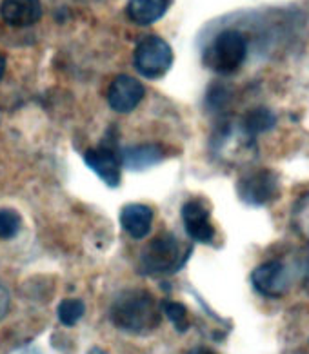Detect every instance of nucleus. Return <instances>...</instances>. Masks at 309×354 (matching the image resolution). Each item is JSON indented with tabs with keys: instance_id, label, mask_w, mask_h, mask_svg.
<instances>
[{
	"instance_id": "obj_1",
	"label": "nucleus",
	"mask_w": 309,
	"mask_h": 354,
	"mask_svg": "<svg viewBox=\"0 0 309 354\" xmlns=\"http://www.w3.org/2000/svg\"><path fill=\"white\" fill-rule=\"evenodd\" d=\"M112 320L118 329L131 335H150L162 322V309L151 292L127 289L113 301Z\"/></svg>"
},
{
	"instance_id": "obj_2",
	"label": "nucleus",
	"mask_w": 309,
	"mask_h": 354,
	"mask_svg": "<svg viewBox=\"0 0 309 354\" xmlns=\"http://www.w3.org/2000/svg\"><path fill=\"white\" fill-rule=\"evenodd\" d=\"M193 248L184 243L173 233L154 236L141 252L139 271L144 277L160 278L180 271L191 257Z\"/></svg>"
},
{
	"instance_id": "obj_3",
	"label": "nucleus",
	"mask_w": 309,
	"mask_h": 354,
	"mask_svg": "<svg viewBox=\"0 0 309 354\" xmlns=\"http://www.w3.org/2000/svg\"><path fill=\"white\" fill-rule=\"evenodd\" d=\"M247 57V39L240 31L226 30L211 40L204 51L206 68L218 75H231L240 69Z\"/></svg>"
},
{
	"instance_id": "obj_4",
	"label": "nucleus",
	"mask_w": 309,
	"mask_h": 354,
	"mask_svg": "<svg viewBox=\"0 0 309 354\" xmlns=\"http://www.w3.org/2000/svg\"><path fill=\"white\" fill-rule=\"evenodd\" d=\"M135 69L145 78H160L173 66V49L162 37L148 35L139 40L133 55Z\"/></svg>"
},
{
	"instance_id": "obj_5",
	"label": "nucleus",
	"mask_w": 309,
	"mask_h": 354,
	"mask_svg": "<svg viewBox=\"0 0 309 354\" xmlns=\"http://www.w3.org/2000/svg\"><path fill=\"white\" fill-rule=\"evenodd\" d=\"M213 147L226 162L244 164L256 153V138L242 127V124H227L218 131Z\"/></svg>"
},
{
	"instance_id": "obj_6",
	"label": "nucleus",
	"mask_w": 309,
	"mask_h": 354,
	"mask_svg": "<svg viewBox=\"0 0 309 354\" xmlns=\"http://www.w3.org/2000/svg\"><path fill=\"white\" fill-rule=\"evenodd\" d=\"M238 196L247 205H266L279 196V176L270 169H256L238 180Z\"/></svg>"
},
{
	"instance_id": "obj_7",
	"label": "nucleus",
	"mask_w": 309,
	"mask_h": 354,
	"mask_svg": "<svg viewBox=\"0 0 309 354\" xmlns=\"http://www.w3.org/2000/svg\"><path fill=\"white\" fill-rule=\"evenodd\" d=\"M87 167H91L98 175V178L107 184L109 187H118L121 185V155L116 151L115 144H109L104 140L98 147L86 151L84 156Z\"/></svg>"
},
{
	"instance_id": "obj_8",
	"label": "nucleus",
	"mask_w": 309,
	"mask_h": 354,
	"mask_svg": "<svg viewBox=\"0 0 309 354\" xmlns=\"http://www.w3.org/2000/svg\"><path fill=\"white\" fill-rule=\"evenodd\" d=\"M253 287L267 298H279L290 291L291 277L288 267L279 260L258 266L251 274Z\"/></svg>"
},
{
	"instance_id": "obj_9",
	"label": "nucleus",
	"mask_w": 309,
	"mask_h": 354,
	"mask_svg": "<svg viewBox=\"0 0 309 354\" xmlns=\"http://www.w3.org/2000/svg\"><path fill=\"white\" fill-rule=\"evenodd\" d=\"M144 97L145 88L142 82L130 75H118L107 89V104L116 113H131Z\"/></svg>"
},
{
	"instance_id": "obj_10",
	"label": "nucleus",
	"mask_w": 309,
	"mask_h": 354,
	"mask_svg": "<svg viewBox=\"0 0 309 354\" xmlns=\"http://www.w3.org/2000/svg\"><path fill=\"white\" fill-rule=\"evenodd\" d=\"M184 229L191 240L198 243H211L215 238V227L211 223L208 205L202 200H188L182 207Z\"/></svg>"
},
{
	"instance_id": "obj_11",
	"label": "nucleus",
	"mask_w": 309,
	"mask_h": 354,
	"mask_svg": "<svg viewBox=\"0 0 309 354\" xmlns=\"http://www.w3.org/2000/svg\"><path fill=\"white\" fill-rule=\"evenodd\" d=\"M40 0H2L0 17L11 28H29L42 19Z\"/></svg>"
},
{
	"instance_id": "obj_12",
	"label": "nucleus",
	"mask_w": 309,
	"mask_h": 354,
	"mask_svg": "<svg viewBox=\"0 0 309 354\" xmlns=\"http://www.w3.org/2000/svg\"><path fill=\"white\" fill-rule=\"evenodd\" d=\"M153 216V209L150 205L127 204L121 211V225L131 238L142 240L150 234Z\"/></svg>"
},
{
	"instance_id": "obj_13",
	"label": "nucleus",
	"mask_w": 309,
	"mask_h": 354,
	"mask_svg": "<svg viewBox=\"0 0 309 354\" xmlns=\"http://www.w3.org/2000/svg\"><path fill=\"white\" fill-rule=\"evenodd\" d=\"M173 0H127L126 15L136 26H151L168 13Z\"/></svg>"
},
{
	"instance_id": "obj_14",
	"label": "nucleus",
	"mask_w": 309,
	"mask_h": 354,
	"mask_svg": "<svg viewBox=\"0 0 309 354\" xmlns=\"http://www.w3.org/2000/svg\"><path fill=\"white\" fill-rule=\"evenodd\" d=\"M164 158V151L157 144H144V146L127 147L122 151L121 160L131 171L150 169L153 165L160 164Z\"/></svg>"
},
{
	"instance_id": "obj_15",
	"label": "nucleus",
	"mask_w": 309,
	"mask_h": 354,
	"mask_svg": "<svg viewBox=\"0 0 309 354\" xmlns=\"http://www.w3.org/2000/svg\"><path fill=\"white\" fill-rule=\"evenodd\" d=\"M240 124L249 135L256 138L261 133H266L270 131L271 127H275L276 118L267 107H253L251 111H247L244 115Z\"/></svg>"
},
{
	"instance_id": "obj_16",
	"label": "nucleus",
	"mask_w": 309,
	"mask_h": 354,
	"mask_svg": "<svg viewBox=\"0 0 309 354\" xmlns=\"http://www.w3.org/2000/svg\"><path fill=\"white\" fill-rule=\"evenodd\" d=\"M291 225L304 242L309 243V193L302 194L291 211Z\"/></svg>"
},
{
	"instance_id": "obj_17",
	"label": "nucleus",
	"mask_w": 309,
	"mask_h": 354,
	"mask_svg": "<svg viewBox=\"0 0 309 354\" xmlns=\"http://www.w3.org/2000/svg\"><path fill=\"white\" fill-rule=\"evenodd\" d=\"M160 309H162V313L168 316L169 322L173 324V327L179 330V333H186V330L189 329L188 309H186L184 304H180V301L164 300L160 301Z\"/></svg>"
},
{
	"instance_id": "obj_18",
	"label": "nucleus",
	"mask_w": 309,
	"mask_h": 354,
	"mask_svg": "<svg viewBox=\"0 0 309 354\" xmlns=\"http://www.w3.org/2000/svg\"><path fill=\"white\" fill-rule=\"evenodd\" d=\"M86 313V306H84L82 300H77V298H68V300H62L60 301V306L57 309V315H58V320L62 325H71L77 324L80 318L84 316Z\"/></svg>"
},
{
	"instance_id": "obj_19",
	"label": "nucleus",
	"mask_w": 309,
	"mask_h": 354,
	"mask_svg": "<svg viewBox=\"0 0 309 354\" xmlns=\"http://www.w3.org/2000/svg\"><path fill=\"white\" fill-rule=\"evenodd\" d=\"M20 225H22V218L15 209H0V240H11V238L17 236Z\"/></svg>"
},
{
	"instance_id": "obj_20",
	"label": "nucleus",
	"mask_w": 309,
	"mask_h": 354,
	"mask_svg": "<svg viewBox=\"0 0 309 354\" xmlns=\"http://www.w3.org/2000/svg\"><path fill=\"white\" fill-rule=\"evenodd\" d=\"M188 354H217V353H213V351L208 349V347H197V349L189 351Z\"/></svg>"
},
{
	"instance_id": "obj_21",
	"label": "nucleus",
	"mask_w": 309,
	"mask_h": 354,
	"mask_svg": "<svg viewBox=\"0 0 309 354\" xmlns=\"http://www.w3.org/2000/svg\"><path fill=\"white\" fill-rule=\"evenodd\" d=\"M4 73H6V57L0 53V80H2Z\"/></svg>"
},
{
	"instance_id": "obj_22",
	"label": "nucleus",
	"mask_w": 309,
	"mask_h": 354,
	"mask_svg": "<svg viewBox=\"0 0 309 354\" xmlns=\"http://www.w3.org/2000/svg\"><path fill=\"white\" fill-rule=\"evenodd\" d=\"M304 289L309 295V262H308V267H306V274H304Z\"/></svg>"
},
{
	"instance_id": "obj_23",
	"label": "nucleus",
	"mask_w": 309,
	"mask_h": 354,
	"mask_svg": "<svg viewBox=\"0 0 309 354\" xmlns=\"http://www.w3.org/2000/svg\"><path fill=\"white\" fill-rule=\"evenodd\" d=\"M87 354H107V353H106V351L97 349V347H95V349H91V351H89V353H87Z\"/></svg>"
}]
</instances>
